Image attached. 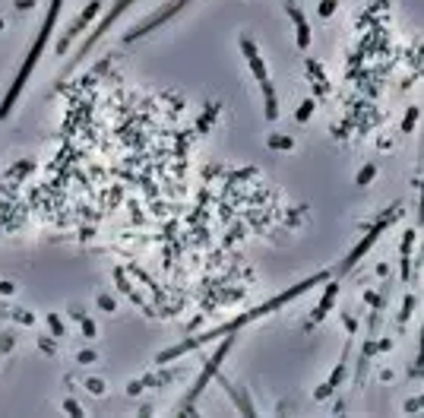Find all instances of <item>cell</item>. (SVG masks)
Masks as SVG:
<instances>
[{
  "label": "cell",
  "instance_id": "7a4b0ae2",
  "mask_svg": "<svg viewBox=\"0 0 424 418\" xmlns=\"http://www.w3.org/2000/svg\"><path fill=\"white\" fill-rule=\"evenodd\" d=\"M60 7H64V0H51V10H48L45 23H42V29H38V38L32 42V48H29V54H26V61H23V67H19V73H16V79H13V86H10V92L4 95V102H0V121L10 117L13 105L19 102L23 89H26V83H29V76H32V70H35V64H38L42 51H45V45H48V38H51V32H54V23H57V16H60Z\"/></svg>",
  "mask_w": 424,
  "mask_h": 418
},
{
  "label": "cell",
  "instance_id": "5bb4252c",
  "mask_svg": "<svg viewBox=\"0 0 424 418\" xmlns=\"http://www.w3.org/2000/svg\"><path fill=\"white\" fill-rule=\"evenodd\" d=\"M294 29H298V48H301V51L310 48V26H307V19H298V23H294Z\"/></svg>",
  "mask_w": 424,
  "mask_h": 418
},
{
  "label": "cell",
  "instance_id": "52a82bcc",
  "mask_svg": "<svg viewBox=\"0 0 424 418\" xmlns=\"http://www.w3.org/2000/svg\"><path fill=\"white\" fill-rule=\"evenodd\" d=\"M130 4H133V0H117V4H114L111 10H108V16H105V19H102V23L95 26V32H92V35H89V38L83 42V48H79V57H86V54L92 51V45H95V42L102 38V35H105L108 29H111V26H114V23L120 19V16L127 13V7H130Z\"/></svg>",
  "mask_w": 424,
  "mask_h": 418
},
{
  "label": "cell",
  "instance_id": "ac0fdd59",
  "mask_svg": "<svg viewBox=\"0 0 424 418\" xmlns=\"http://www.w3.org/2000/svg\"><path fill=\"white\" fill-rule=\"evenodd\" d=\"M83 384H86V390H89L92 396H105V390H108V387H105V380H98V377H86Z\"/></svg>",
  "mask_w": 424,
  "mask_h": 418
},
{
  "label": "cell",
  "instance_id": "2e32d148",
  "mask_svg": "<svg viewBox=\"0 0 424 418\" xmlns=\"http://www.w3.org/2000/svg\"><path fill=\"white\" fill-rule=\"evenodd\" d=\"M374 174H377V165H364V168L358 171V177H355V184H358V187H367V184L374 181Z\"/></svg>",
  "mask_w": 424,
  "mask_h": 418
},
{
  "label": "cell",
  "instance_id": "f546056e",
  "mask_svg": "<svg viewBox=\"0 0 424 418\" xmlns=\"http://www.w3.org/2000/svg\"><path fill=\"white\" fill-rule=\"evenodd\" d=\"M98 307L111 314V311H114V298H111V295H98Z\"/></svg>",
  "mask_w": 424,
  "mask_h": 418
},
{
  "label": "cell",
  "instance_id": "d6986e66",
  "mask_svg": "<svg viewBox=\"0 0 424 418\" xmlns=\"http://www.w3.org/2000/svg\"><path fill=\"white\" fill-rule=\"evenodd\" d=\"M48 330L54 333V339H64V320L57 314H48Z\"/></svg>",
  "mask_w": 424,
  "mask_h": 418
},
{
  "label": "cell",
  "instance_id": "277c9868",
  "mask_svg": "<svg viewBox=\"0 0 424 418\" xmlns=\"http://www.w3.org/2000/svg\"><path fill=\"white\" fill-rule=\"evenodd\" d=\"M393 219H399V206L386 209V212H383V219H380V222H377L371 231H367V234H364V238H361V241H358L352 250H348V257H345V260L339 263V269H336V276H339V279L345 276V272H352V269L361 263V257H364V253H367V250H371V247L377 244V238H380V234H383L386 228H390V222H393Z\"/></svg>",
  "mask_w": 424,
  "mask_h": 418
},
{
  "label": "cell",
  "instance_id": "8992f818",
  "mask_svg": "<svg viewBox=\"0 0 424 418\" xmlns=\"http://www.w3.org/2000/svg\"><path fill=\"white\" fill-rule=\"evenodd\" d=\"M98 10H102V4H98V0H92V4L76 16V19H73L67 29H64V35H60V38H57V54H67V48L73 45V38H76V35L92 23V19H95V16H98Z\"/></svg>",
  "mask_w": 424,
  "mask_h": 418
},
{
  "label": "cell",
  "instance_id": "f1b7e54d",
  "mask_svg": "<svg viewBox=\"0 0 424 418\" xmlns=\"http://www.w3.org/2000/svg\"><path fill=\"white\" fill-rule=\"evenodd\" d=\"M412 307H415V298L409 295V298H405V304H402V314H399V320H402V323L412 317Z\"/></svg>",
  "mask_w": 424,
  "mask_h": 418
},
{
  "label": "cell",
  "instance_id": "83f0119b",
  "mask_svg": "<svg viewBox=\"0 0 424 418\" xmlns=\"http://www.w3.org/2000/svg\"><path fill=\"white\" fill-rule=\"evenodd\" d=\"M13 345H16V336H13V333L0 336V352H13Z\"/></svg>",
  "mask_w": 424,
  "mask_h": 418
},
{
  "label": "cell",
  "instance_id": "4fadbf2b",
  "mask_svg": "<svg viewBox=\"0 0 424 418\" xmlns=\"http://www.w3.org/2000/svg\"><path fill=\"white\" fill-rule=\"evenodd\" d=\"M342 377H345V361H342V365H339L333 374H329V380H326V384H320V387H317V393H313V396H317V399H326L329 393L336 390V384H339Z\"/></svg>",
  "mask_w": 424,
  "mask_h": 418
},
{
  "label": "cell",
  "instance_id": "1f68e13d",
  "mask_svg": "<svg viewBox=\"0 0 424 418\" xmlns=\"http://www.w3.org/2000/svg\"><path fill=\"white\" fill-rule=\"evenodd\" d=\"M418 409H424V396H418V399H409V403H405V412H418Z\"/></svg>",
  "mask_w": 424,
  "mask_h": 418
},
{
  "label": "cell",
  "instance_id": "484cf974",
  "mask_svg": "<svg viewBox=\"0 0 424 418\" xmlns=\"http://www.w3.org/2000/svg\"><path fill=\"white\" fill-rule=\"evenodd\" d=\"M76 361H79V365H95V361H98V352L86 349V352H79V355H76Z\"/></svg>",
  "mask_w": 424,
  "mask_h": 418
},
{
  "label": "cell",
  "instance_id": "7c38bea8",
  "mask_svg": "<svg viewBox=\"0 0 424 418\" xmlns=\"http://www.w3.org/2000/svg\"><path fill=\"white\" fill-rule=\"evenodd\" d=\"M260 86H263V95H266V108H263V114H266V121H275V117H279V98H275V89H272L269 79L260 83Z\"/></svg>",
  "mask_w": 424,
  "mask_h": 418
},
{
  "label": "cell",
  "instance_id": "ba28073f",
  "mask_svg": "<svg viewBox=\"0 0 424 418\" xmlns=\"http://www.w3.org/2000/svg\"><path fill=\"white\" fill-rule=\"evenodd\" d=\"M241 51H244V57H247V67H250V73L256 76V83H266L269 79V73H266V61L260 57V51H256V45L247 38V35H241Z\"/></svg>",
  "mask_w": 424,
  "mask_h": 418
},
{
  "label": "cell",
  "instance_id": "30bf717a",
  "mask_svg": "<svg viewBox=\"0 0 424 418\" xmlns=\"http://www.w3.org/2000/svg\"><path fill=\"white\" fill-rule=\"evenodd\" d=\"M336 295H339V282H329V285H326V292H323V298H320V304L313 307V323H320L329 311H333Z\"/></svg>",
  "mask_w": 424,
  "mask_h": 418
},
{
  "label": "cell",
  "instance_id": "d590c367",
  "mask_svg": "<svg viewBox=\"0 0 424 418\" xmlns=\"http://www.w3.org/2000/svg\"><path fill=\"white\" fill-rule=\"evenodd\" d=\"M418 219H424V181H421V200H418Z\"/></svg>",
  "mask_w": 424,
  "mask_h": 418
},
{
  "label": "cell",
  "instance_id": "44dd1931",
  "mask_svg": "<svg viewBox=\"0 0 424 418\" xmlns=\"http://www.w3.org/2000/svg\"><path fill=\"white\" fill-rule=\"evenodd\" d=\"M310 114H313V98H304V102H301V108H298V114H294V117H298L301 124H307V121H310Z\"/></svg>",
  "mask_w": 424,
  "mask_h": 418
},
{
  "label": "cell",
  "instance_id": "6da1fadb",
  "mask_svg": "<svg viewBox=\"0 0 424 418\" xmlns=\"http://www.w3.org/2000/svg\"><path fill=\"white\" fill-rule=\"evenodd\" d=\"M326 279H329V272H317V276L304 279L301 285H294V288H288V292H282V295H275V298L263 301L260 307H253V311H247V314H241V317H234V320H228V323H222V326H215V330H209V333H199V336H193V339H184V342L171 345V349H165V352H158V355H155V365H168V361H174V358H180V355H187V352L199 349V345H206V342H212V339H218V336L237 333L244 323H250V320H260V317H266V314H272V311H279L282 304H288V301H294V298H301L304 292H310V288H317V285H320V282H326Z\"/></svg>",
  "mask_w": 424,
  "mask_h": 418
},
{
  "label": "cell",
  "instance_id": "d4e9b609",
  "mask_svg": "<svg viewBox=\"0 0 424 418\" xmlns=\"http://www.w3.org/2000/svg\"><path fill=\"white\" fill-rule=\"evenodd\" d=\"M38 349H42L45 355H54V352H57V342L48 339V336H42V339H38Z\"/></svg>",
  "mask_w": 424,
  "mask_h": 418
},
{
  "label": "cell",
  "instance_id": "ffe728a7",
  "mask_svg": "<svg viewBox=\"0 0 424 418\" xmlns=\"http://www.w3.org/2000/svg\"><path fill=\"white\" fill-rule=\"evenodd\" d=\"M32 168H35V162H19V165H13L4 177H10V181H13V177H19V174H29Z\"/></svg>",
  "mask_w": 424,
  "mask_h": 418
},
{
  "label": "cell",
  "instance_id": "9c48e42d",
  "mask_svg": "<svg viewBox=\"0 0 424 418\" xmlns=\"http://www.w3.org/2000/svg\"><path fill=\"white\" fill-rule=\"evenodd\" d=\"M218 377V374H215ZM218 384H222L225 387V393L231 396V403L237 406V409H241V415H256V409H253V403H250V399H247V393L241 390V387H234V384H228V380L225 377H218Z\"/></svg>",
  "mask_w": 424,
  "mask_h": 418
},
{
  "label": "cell",
  "instance_id": "e0dca14e",
  "mask_svg": "<svg viewBox=\"0 0 424 418\" xmlns=\"http://www.w3.org/2000/svg\"><path fill=\"white\" fill-rule=\"evenodd\" d=\"M418 124V108H405V117H402V133H412Z\"/></svg>",
  "mask_w": 424,
  "mask_h": 418
},
{
  "label": "cell",
  "instance_id": "5b68a950",
  "mask_svg": "<svg viewBox=\"0 0 424 418\" xmlns=\"http://www.w3.org/2000/svg\"><path fill=\"white\" fill-rule=\"evenodd\" d=\"M190 4V0H171V4L168 7H165V10H158V13H152L149 16V19H146V23H139L136 29H130V32H127L124 35V42H136V38H143V35H149L152 29H158L161 23H168L171 19V16L177 13V10H184V7H187Z\"/></svg>",
  "mask_w": 424,
  "mask_h": 418
},
{
  "label": "cell",
  "instance_id": "d6a6232c",
  "mask_svg": "<svg viewBox=\"0 0 424 418\" xmlns=\"http://www.w3.org/2000/svg\"><path fill=\"white\" fill-rule=\"evenodd\" d=\"M13 292H16V285L10 279H0V295H13Z\"/></svg>",
  "mask_w": 424,
  "mask_h": 418
},
{
  "label": "cell",
  "instance_id": "8d00e7d4",
  "mask_svg": "<svg viewBox=\"0 0 424 418\" xmlns=\"http://www.w3.org/2000/svg\"><path fill=\"white\" fill-rule=\"evenodd\" d=\"M7 29V23H4V16H0V32H4Z\"/></svg>",
  "mask_w": 424,
  "mask_h": 418
},
{
  "label": "cell",
  "instance_id": "8fae6325",
  "mask_svg": "<svg viewBox=\"0 0 424 418\" xmlns=\"http://www.w3.org/2000/svg\"><path fill=\"white\" fill-rule=\"evenodd\" d=\"M412 244H415V228H409L402 234V279L412 282Z\"/></svg>",
  "mask_w": 424,
  "mask_h": 418
},
{
  "label": "cell",
  "instance_id": "4dcf8cb0",
  "mask_svg": "<svg viewBox=\"0 0 424 418\" xmlns=\"http://www.w3.org/2000/svg\"><path fill=\"white\" fill-rule=\"evenodd\" d=\"M35 4H38V0H13V7H16V10H23V13L35 10Z\"/></svg>",
  "mask_w": 424,
  "mask_h": 418
},
{
  "label": "cell",
  "instance_id": "3957f363",
  "mask_svg": "<svg viewBox=\"0 0 424 418\" xmlns=\"http://www.w3.org/2000/svg\"><path fill=\"white\" fill-rule=\"evenodd\" d=\"M234 342H237V336H234V333H228V339H222V345H218V349L212 352V358L206 361V365H203V371H199V377L193 380V387H190L187 399L180 403V412H184V415H190V412H193V403L203 396V390L209 387V380L218 374V368H222V361L228 358V352H231V345H234Z\"/></svg>",
  "mask_w": 424,
  "mask_h": 418
},
{
  "label": "cell",
  "instance_id": "836d02e7",
  "mask_svg": "<svg viewBox=\"0 0 424 418\" xmlns=\"http://www.w3.org/2000/svg\"><path fill=\"white\" fill-rule=\"evenodd\" d=\"M127 393H130V396H139V393H143V380H133V384L127 387Z\"/></svg>",
  "mask_w": 424,
  "mask_h": 418
},
{
  "label": "cell",
  "instance_id": "7402d4cb",
  "mask_svg": "<svg viewBox=\"0 0 424 418\" xmlns=\"http://www.w3.org/2000/svg\"><path fill=\"white\" fill-rule=\"evenodd\" d=\"M79 326H83V336H86V339H95V333H98L95 320H89V317L83 314V317H79Z\"/></svg>",
  "mask_w": 424,
  "mask_h": 418
},
{
  "label": "cell",
  "instance_id": "4316f807",
  "mask_svg": "<svg viewBox=\"0 0 424 418\" xmlns=\"http://www.w3.org/2000/svg\"><path fill=\"white\" fill-rule=\"evenodd\" d=\"M64 412L67 415H83V406L76 403V399H64Z\"/></svg>",
  "mask_w": 424,
  "mask_h": 418
},
{
  "label": "cell",
  "instance_id": "603a6c76",
  "mask_svg": "<svg viewBox=\"0 0 424 418\" xmlns=\"http://www.w3.org/2000/svg\"><path fill=\"white\" fill-rule=\"evenodd\" d=\"M336 10H339V0H320V10H317V13L323 16V19H329Z\"/></svg>",
  "mask_w": 424,
  "mask_h": 418
},
{
  "label": "cell",
  "instance_id": "cb8c5ba5",
  "mask_svg": "<svg viewBox=\"0 0 424 418\" xmlns=\"http://www.w3.org/2000/svg\"><path fill=\"white\" fill-rule=\"evenodd\" d=\"M10 317H13L16 323H26V326L35 323V314H29V311H10Z\"/></svg>",
  "mask_w": 424,
  "mask_h": 418
},
{
  "label": "cell",
  "instance_id": "e575fe53",
  "mask_svg": "<svg viewBox=\"0 0 424 418\" xmlns=\"http://www.w3.org/2000/svg\"><path fill=\"white\" fill-rule=\"evenodd\" d=\"M418 371H424V330H421V352H418Z\"/></svg>",
  "mask_w": 424,
  "mask_h": 418
},
{
  "label": "cell",
  "instance_id": "9a60e30c",
  "mask_svg": "<svg viewBox=\"0 0 424 418\" xmlns=\"http://www.w3.org/2000/svg\"><path fill=\"white\" fill-rule=\"evenodd\" d=\"M266 146H269V149H294V140H291V136H279V133H272V136L266 140Z\"/></svg>",
  "mask_w": 424,
  "mask_h": 418
}]
</instances>
